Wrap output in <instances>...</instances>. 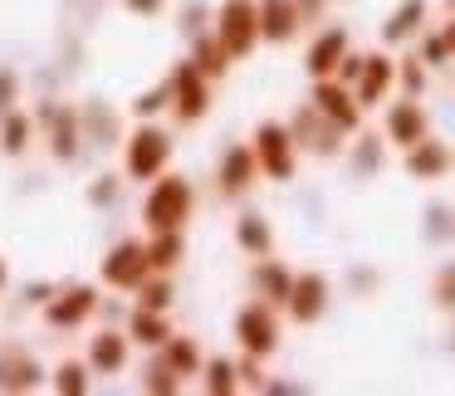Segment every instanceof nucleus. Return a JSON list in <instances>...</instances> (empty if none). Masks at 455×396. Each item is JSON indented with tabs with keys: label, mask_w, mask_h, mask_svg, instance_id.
<instances>
[{
	"label": "nucleus",
	"mask_w": 455,
	"mask_h": 396,
	"mask_svg": "<svg viewBox=\"0 0 455 396\" xmlns=\"http://www.w3.org/2000/svg\"><path fill=\"white\" fill-rule=\"evenodd\" d=\"M387 89H392V64L377 59V54H372V59H363V74H357V103H363V108H372Z\"/></svg>",
	"instance_id": "6ab92c4d"
},
{
	"label": "nucleus",
	"mask_w": 455,
	"mask_h": 396,
	"mask_svg": "<svg viewBox=\"0 0 455 396\" xmlns=\"http://www.w3.org/2000/svg\"><path fill=\"white\" fill-rule=\"evenodd\" d=\"M172 337V328H167V313L162 308H132V318H128V343H142V347H162Z\"/></svg>",
	"instance_id": "2eb2a0df"
},
{
	"label": "nucleus",
	"mask_w": 455,
	"mask_h": 396,
	"mask_svg": "<svg viewBox=\"0 0 455 396\" xmlns=\"http://www.w3.org/2000/svg\"><path fill=\"white\" fill-rule=\"evenodd\" d=\"M196 210V191L187 177H167L148 181V201H142V226L148 230H181Z\"/></svg>",
	"instance_id": "f257e3e1"
},
{
	"label": "nucleus",
	"mask_w": 455,
	"mask_h": 396,
	"mask_svg": "<svg viewBox=\"0 0 455 396\" xmlns=\"http://www.w3.org/2000/svg\"><path fill=\"white\" fill-rule=\"evenodd\" d=\"M177 372H172L167 362H157V367H148V376H142V392H177Z\"/></svg>",
	"instance_id": "2f4dec72"
},
{
	"label": "nucleus",
	"mask_w": 455,
	"mask_h": 396,
	"mask_svg": "<svg viewBox=\"0 0 455 396\" xmlns=\"http://www.w3.org/2000/svg\"><path fill=\"white\" fill-rule=\"evenodd\" d=\"M30 128H35V123L25 118V113H11V118L0 123V147L11 152V157H20V152L30 147Z\"/></svg>",
	"instance_id": "b1692460"
},
{
	"label": "nucleus",
	"mask_w": 455,
	"mask_h": 396,
	"mask_svg": "<svg viewBox=\"0 0 455 396\" xmlns=\"http://www.w3.org/2000/svg\"><path fill=\"white\" fill-rule=\"evenodd\" d=\"M123 5H128L132 15H162V5H167V0H123Z\"/></svg>",
	"instance_id": "473e14b6"
},
{
	"label": "nucleus",
	"mask_w": 455,
	"mask_h": 396,
	"mask_svg": "<svg viewBox=\"0 0 455 396\" xmlns=\"http://www.w3.org/2000/svg\"><path fill=\"white\" fill-rule=\"evenodd\" d=\"M255 284H259V294H265L269 304H284L289 289H294V274H289V269H279L275 259H265V265L255 269Z\"/></svg>",
	"instance_id": "5701e85b"
},
{
	"label": "nucleus",
	"mask_w": 455,
	"mask_h": 396,
	"mask_svg": "<svg viewBox=\"0 0 455 396\" xmlns=\"http://www.w3.org/2000/svg\"><path fill=\"white\" fill-rule=\"evenodd\" d=\"M191 64H196V69L206 74V79H220V74L230 69V54L220 50V40H201V44H196V54H191Z\"/></svg>",
	"instance_id": "393cba45"
},
{
	"label": "nucleus",
	"mask_w": 455,
	"mask_h": 396,
	"mask_svg": "<svg viewBox=\"0 0 455 396\" xmlns=\"http://www.w3.org/2000/svg\"><path fill=\"white\" fill-rule=\"evenodd\" d=\"M167 162H172V138L142 118V128L128 138V177L132 181H157L162 171H167Z\"/></svg>",
	"instance_id": "7ed1b4c3"
},
{
	"label": "nucleus",
	"mask_w": 455,
	"mask_h": 396,
	"mask_svg": "<svg viewBox=\"0 0 455 396\" xmlns=\"http://www.w3.org/2000/svg\"><path fill=\"white\" fill-rule=\"evenodd\" d=\"M255 171H259V162H255V152L250 147H230L226 157H220V191H245L250 181H255Z\"/></svg>",
	"instance_id": "dca6fc26"
},
{
	"label": "nucleus",
	"mask_w": 455,
	"mask_h": 396,
	"mask_svg": "<svg viewBox=\"0 0 455 396\" xmlns=\"http://www.w3.org/2000/svg\"><path fill=\"white\" fill-rule=\"evenodd\" d=\"M314 103H318V113H323V118H333V123H338V128H357V103L347 99V89H343V83L318 79Z\"/></svg>",
	"instance_id": "ddd939ff"
},
{
	"label": "nucleus",
	"mask_w": 455,
	"mask_h": 396,
	"mask_svg": "<svg viewBox=\"0 0 455 396\" xmlns=\"http://www.w3.org/2000/svg\"><path fill=\"white\" fill-rule=\"evenodd\" d=\"M441 304H455V269H445L441 279Z\"/></svg>",
	"instance_id": "f704fd0d"
},
{
	"label": "nucleus",
	"mask_w": 455,
	"mask_h": 396,
	"mask_svg": "<svg viewBox=\"0 0 455 396\" xmlns=\"http://www.w3.org/2000/svg\"><path fill=\"white\" fill-rule=\"evenodd\" d=\"M235 367L226 362V357H216V362H206V392L211 396H226V392H235Z\"/></svg>",
	"instance_id": "c85d7f7f"
},
{
	"label": "nucleus",
	"mask_w": 455,
	"mask_h": 396,
	"mask_svg": "<svg viewBox=\"0 0 455 396\" xmlns=\"http://www.w3.org/2000/svg\"><path fill=\"white\" fill-rule=\"evenodd\" d=\"M0 284H5V265H0Z\"/></svg>",
	"instance_id": "c9c22d12"
},
{
	"label": "nucleus",
	"mask_w": 455,
	"mask_h": 396,
	"mask_svg": "<svg viewBox=\"0 0 455 396\" xmlns=\"http://www.w3.org/2000/svg\"><path fill=\"white\" fill-rule=\"evenodd\" d=\"M172 103V93H167V83H162V89H148V93H138V103H132V113H138V118H157L162 108H167Z\"/></svg>",
	"instance_id": "7c9ffc66"
},
{
	"label": "nucleus",
	"mask_w": 455,
	"mask_h": 396,
	"mask_svg": "<svg viewBox=\"0 0 455 396\" xmlns=\"http://www.w3.org/2000/svg\"><path fill=\"white\" fill-rule=\"evenodd\" d=\"M181 249H187V235H181V230H152V240H148V265H152V274H167V269H177V265H181Z\"/></svg>",
	"instance_id": "f3484780"
},
{
	"label": "nucleus",
	"mask_w": 455,
	"mask_h": 396,
	"mask_svg": "<svg viewBox=\"0 0 455 396\" xmlns=\"http://www.w3.org/2000/svg\"><path fill=\"white\" fill-rule=\"evenodd\" d=\"M235 240L250 249V255H269V245H275V235H269V226H265L259 216H245V220H240Z\"/></svg>",
	"instance_id": "bb28decb"
},
{
	"label": "nucleus",
	"mask_w": 455,
	"mask_h": 396,
	"mask_svg": "<svg viewBox=\"0 0 455 396\" xmlns=\"http://www.w3.org/2000/svg\"><path fill=\"white\" fill-rule=\"evenodd\" d=\"M206 74L196 69V64H177L172 69V83H167V93H172V113H177L181 123H201L206 118V108H211V89H206Z\"/></svg>",
	"instance_id": "20e7f679"
},
{
	"label": "nucleus",
	"mask_w": 455,
	"mask_h": 396,
	"mask_svg": "<svg viewBox=\"0 0 455 396\" xmlns=\"http://www.w3.org/2000/svg\"><path fill=\"white\" fill-rule=\"evenodd\" d=\"M406 167H411V177H441L445 167H451V152L441 147V142H416L411 157H406Z\"/></svg>",
	"instance_id": "4be33fe9"
},
{
	"label": "nucleus",
	"mask_w": 455,
	"mask_h": 396,
	"mask_svg": "<svg viewBox=\"0 0 455 396\" xmlns=\"http://www.w3.org/2000/svg\"><path fill=\"white\" fill-rule=\"evenodd\" d=\"M40 362H35L30 352H0V392H30V386H40Z\"/></svg>",
	"instance_id": "f8f14e48"
},
{
	"label": "nucleus",
	"mask_w": 455,
	"mask_h": 396,
	"mask_svg": "<svg viewBox=\"0 0 455 396\" xmlns=\"http://www.w3.org/2000/svg\"><path fill=\"white\" fill-rule=\"evenodd\" d=\"M44 118H50V142H54V157L60 162H69L74 152H79V123H74V113L69 108H50L44 113Z\"/></svg>",
	"instance_id": "aec40b11"
},
{
	"label": "nucleus",
	"mask_w": 455,
	"mask_h": 396,
	"mask_svg": "<svg viewBox=\"0 0 455 396\" xmlns=\"http://www.w3.org/2000/svg\"><path fill=\"white\" fill-rule=\"evenodd\" d=\"M343 54H347V35L343 30H328L323 40H314V50H308V74H314V79H328Z\"/></svg>",
	"instance_id": "a211bd4d"
},
{
	"label": "nucleus",
	"mask_w": 455,
	"mask_h": 396,
	"mask_svg": "<svg viewBox=\"0 0 455 396\" xmlns=\"http://www.w3.org/2000/svg\"><path fill=\"white\" fill-rule=\"evenodd\" d=\"M54 392L60 396H79V392H89V367L84 362H60L54 367Z\"/></svg>",
	"instance_id": "cd10ccee"
},
{
	"label": "nucleus",
	"mask_w": 455,
	"mask_h": 396,
	"mask_svg": "<svg viewBox=\"0 0 455 396\" xmlns=\"http://www.w3.org/2000/svg\"><path fill=\"white\" fill-rule=\"evenodd\" d=\"M93 308H99V294H93L89 284H74V289L50 294L44 318H50V328H79V323H89V318H93Z\"/></svg>",
	"instance_id": "6e6552de"
},
{
	"label": "nucleus",
	"mask_w": 455,
	"mask_h": 396,
	"mask_svg": "<svg viewBox=\"0 0 455 396\" xmlns=\"http://www.w3.org/2000/svg\"><path fill=\"white\" fill-rule=\"evenodd\" d=\"M162 362H167L177 376H196V372H201V347L191 343V337H177V333H172L167 343H162Z\"/></svg>",
	"instance_id": "412c9836"
},
{
	"label": "nucleus",
	"mask_w": 455,
	"mask_h": 396,
	"mask_svg": "<svg viewBox=\"0 0 455 396\" xmlns=\"http://www.w3.org/2000/svg\"><path fill=\"white\" fill-rule=\"evenodd\" d=\"M255 162H259V171H269L275 181H289L294 177V138H289L279 123H265V128L255 132Z\"/></svg>",
	"instance_id": "423d86ee"
},
{
	"label": "nucleus",
	"mask_w": 455,
	"mask_h": 396,
	"mask_svg": "<svg viewBox=\"0 0 455 396\" xmlns=\"http://www.w3.org/2000/svg\"><path fill=\"white\" fill-rule=\"evenodd\" d=\"M138 304H142V308H162V313H167V304H172V284H167L162 274H157V279L148 274V279L138 284Z\"/></svg>",
	"instance_id": "c756f323"
},
{
	"label": "nucleus",
	"mask_w": 455,
	"mask_h": 396,
	"mask_svg": "<svg viewBox=\"0 0 455 396\" xmlns=\"http://www.w3.org/2000/svg\"><path fill=\"white\" fill-rule=\"evenodd\" d=\"M387 138H392L396 147H416V142L426 138V113L416 108V103H396V108L387 113Z\"/></svg>",
	"instance_id": "4468645a"
},
{
	"label": "nucleus",
	"mask_w": 455,
	"mask_h": 396,
	"mask_svg": "<svg viewBox=\"0 0 455 396\" xmlns=\"http://www.w3.org/2000/svg\"><path fill=\"white\" fill-rule=\"evenodd\" d=\"M148 274H152V265H148V245L142 240H123V245H113L103 255V284H113V289H138Z\"/></svg>",
	"instance_id": "39448f33"
},
{
	"label": "nucleus",
	"mask_w": 455,
	"mask_h": 396,
	"mask_svg": "<svg viewBox=\"0 0 455 396\" xmlns=\"http://www.w3.org/2000/svg\"><path fill=\"white\" fill-rule=\"evenodd\" d=\"M216 40L230 59H245L259 44V5L255 0H226L216 15Z\"/></svg>",
	"instance_id": "f03ea898"
},
{
	"label": "nucleus",
	"mask_w": 455,
	"mask_h": 396,
	"mask_svg": "<svg viewBox=\"0 0 455 396\" xmlns=\"http://www.w3.org/2000/svg\"><path fill=\"white\" fill-rule=\"evenodd\" d=\"M284 304H289V313H294V323H314V318L323 313V304H328V284H323V274H299Z\"/></svg>",
	"instance_id": "1a4fd4ad"
},
{
	"label": "nucleus",
	"mask_w": 455,
	"mask_h": 396,
	"mask_svg": "<svg viewBox=\"0 0 455 396\" xmlns=\"http://www.w3.org/2000/svg\"><path fill=\"white\" fill-rule=\"evenodd\" d=\"M235 337H240V347H245L250 357H269V352H275V343H279V318L269 313V304H250V308H240V318H235Z\"/></svg>",
	"instance_id": "0eeeda50"
},
{
	"label": "nucleus",
	"mask_w": 455,
	"mask_h": 396,
	"mask_svg": "<svg viewBox=\"0 0 455 396\" xmlns=\"http://www.w3.org/2000/svg\"><path fill=\"white\" fill-rule=\"evenodd\" d=\"M11 99H15V79L11 74H0V108H11Z\"/></svg>",
	"instance_id": "72a5a7b5"
},
{
	"label": "nucleus",
	"mask_w": 455,
	"mask_h": 396,
	"mask_svg": "<svg viewBox=\"0 0 455 396\" xmlns=\"http://www.w3.org/2000/svg\"><path fill=\"white\" fill-rule=\"evenodd\" d=\"M421 15H426V0H406L402 11H396L392 20H387L382 40H392V44H396V40H406V35L416 30V20H421Z\"/></svg>",
	"instance_id": "a878e982"
},
{
	"label": "nucleus",
	"mask_w": 455,
	"mask_h": 396,
	"mask_svg": "<svg viewBox=\"0 0 455 396\" xmlns=\"http://www.w3.org/2000/svg\"><path fill=\"white\" fill-rule=\"evenodd\" d=\"M299 30V5L294 0H259V40L284 44Z\"/></svg>",
	"instance_id": "9d476101"
},
{
	"label": "nucleus",
	"mask_w": 455,
	"mask_h": 396,
	"mask_svg": "<svg viewBox=\"0 0 455 396\" xmlns=\"http://www.w3.org/2000/svg\"><path fill=\"white\" fill-rule=\"evenodd\" d=\"M89 367L99 376H113V372H123L128 367V333H99V337H89Z\"/></svg>",
	"instance_id": "9b49d317"
}]
</instances>
